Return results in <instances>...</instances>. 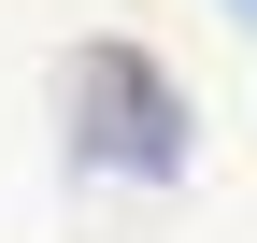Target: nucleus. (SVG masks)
I'll return each instance as SVG.
<instances>
[{
  "label": "nucleus",
  "mask_w": 257,
  "mask_h": 243,
  "mask_svg": "<svg viewBox=\"0 0 257 243\" xmlns=\"http://www.w3.org/2000/svg\"><path fill=\"white\" fill-rule=\"evenodd\" d=\"M186 158H200L186 86L157 72L143 43H86L72 57V172H100V186H172Z\"/></svg>",
  "instance_id": "obj_1"
},
{
  "label": "nucleus",
  "mask_w": 257,
  "mask_h": 243,
  "mask_svg": "<svg viewBox=\"0 0 257 243\" xmlns=\"http://www.w3.org/2000/svg\"><path fill=\"white\" fill-rule=\"evenodd\" d=\"M243 15H257V0H243Z\"/></svg>",
  "instance_id": "obj_2"
}]
</instances>
